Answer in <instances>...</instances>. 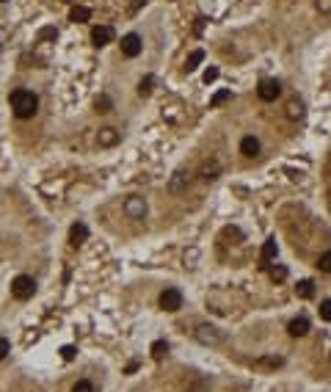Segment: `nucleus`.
<instances>
[{
	"label": "nucleus",
	"mask_w": 331,
	"mask_h": 392,
	"mask_svg": "<svg viewBox=\"0 0 331 392\" xmlns=\"http://www.w3.org/2000/svg\"><path fill=\"white\" fill-rule=\"evenodd\" d=\"M320 318H323V321H331V298L320 301Z\"/></svg>",
	"instance_id": "obj_25"
},
{
	"label": "nucleus",
	"mask_w": 331,
	"mask_h": 392,
	"mask_svg": "<svg viewBox=\"0 0 331 392\" xmlns=\"http://www.w3.org/2000/svg\"><path fill=\"white\" fill-rule=\"evenodd\" d=\"M113 39H116V31H113L111 25H97V28L91 31V44L94 47H105V44H111Z\"/></svg>",
	"instance_id": "obj_5"
},
{
	"label": "nucleus",
	"mask_w": 331,
	"mask_h": 392,
	"mask_svg": "<svg viewBox=\"0 0 331 392\" xmlns=\"http://www.w3.org/2000/svg\"><path fill=\"white\" fill-rule=\"evenodd\" d=\"M0 3H6V0H0Z\"/></svg>",
	"instance_id": "obj_35"
},
{
	"label": "nucleus",
	"mask_w": 331,
	"mask_h": 392,
	"mask_svg": "<svg viewBox=\"0 0 331 392\" xmlns=\"http://www.w3.org/2000/svg\"><path fill=\"white\" fill-rule=\"evenodd\" d=\"M188 182H190V177L185 174V171H177V177L171 180V191H174V194H182V191L188 188Z\"/></svg>",
	"instance_id": "obj_15"
},
{
	"label": "nucleus",
	"mask_w": 331,
	"mask_h": 392,
	"mask_svg": "<svg viewBox=\"0 0 331 392\" xmlns=\"http://www.w3.org/2000/svg\"><path fill=\"white\" fill-rule=\"evenodd\" d=\"M94 105H97V111H99V113H108V111L113 108V102H111V97H108V94H99Z\"/></svg>",
	"instance_id": "obj_21"
},
{
	"label": "nucleus",
	"mask_w": 331,
	"mask_h": 392,
	"mask_svg": "<svg viewBox=\"0 0 331 392\" xmlns=\"http://www.w3.org/2000/svg\"><path fill=\"white\" fill-rule=\"evenodd\" d=\"M296 295H298V298H312V295H315V285H312L309 279L298 282V285H296Z\"/></svg>",
	"instance_id": "obj_16"
},
{
	"label": "nucleus",
	"mask_w": 331,
	"mask_h": 392,
	"mask_svg": "<svg viewBox=\"0 0 331 392\" xmlns=\"http://www.w3.org/2000/svg\"><path fill=\"white\" fill-rule=\"evenodd\" d=\"M284 113H287V119H301V116H303V102H301V99H290L287 111H284Z\"/></svg>",
	"instance_id": "obj_14"
},
{
	"label": "nucleus",
	"mask_w": 331,
	"mask_h": 392,
	"mask_svg": "<svg viewBox=\"0 0 331 392\" xmlns=\"http://www.w3.org/2000/svg\"><path fill=\"white\" fill-rule=\"evenodd\" d=\"M97 144L99 147H116V144H119V130H116V127H99Z\"/></svg>",
	"instance_id": "obj_8"
},
{
	"label": "nucleus",
	"mask_w": 331,
	"mask_h": 392,
	"mask_svg": "<svg viewBox=\"0 0 331 392\" xmlns=\"http://www.w3.org/2000/svg\"><path fill=\"white\" fill-rule=\"evenodd\" d=\"M152 86H155V77H152V75L141 77V83H138V94H141V97H149V94H152Z\"/></svg>",
	"instance_id": "obj_20"
},
{
	"label": "nucleus",
	"mask_w": 331,
	"mask_h": 392,
	"mask_svg": "<svg viewBox=\"0 0 331 392\" xmlns=\"http://www.w3.org/2000/svg\"><path fill=\"white\" fill-rule=\"evenodd\" d=\"M11 351V345H8L6 337H0V359H6V354Z\"/></svg>",
	"instance_id": "obj_32"
},
{
	"label": "nucleus",
	"mask_w": 331,
	"mask_h": 392,
	"mask_svg": "<svg viewBox=\"0 0 331 392\" xmlns=\"http://www.w3.org/2000/svg\"><path fill=\"white\" fill-rule=\"evenodd\" d=\"M141 6H144V0H135L133 6H130V14H135V11H138V8H141Z\"/></svg>",
	"instance_id": "obj_34"
},
{
	"label": "nucleus",
	"mask_w": 331,
	"mask_h": 392,
	"mask_svg": "<svg viewBox=\"0 0 331 392\" xmlns=\"http://www.w3.org/2000/svg\"><path fill=\"white\" fill-rule=\"evenodd\" d=\"M271 276H273V279H284V276H287V268H273V271H271Z\"/></svg>",
	"instance_id": "obj_33"
},
{
	"label": "nucleus",
	"mask_w": 331,
	"mask_h": 392,
	"mask_svg": "<svg viewBox=\"0 0 331 392\" xmlns=\"http://www.w3.org/2000/svg\"><path fill=\"white\" fill-rule=\"evenodd\" d=\"M229 99H232V91H229V89H221V91H215V94H212L210 108H221L224 102H229Z\"/></svg>",
	"instance_id": "obj_18"
},
{
	"label": "nucleus",
	"mask_w": 331,
	"mask_h": 392,
	"mask_svg": "<svg viewBox=\"0 0 331 392\" xmlns=\"http://www.w3.org/2000/svg\"><path fill=\"white\" fill-rule=\"evenodd\" d=\"M279 94H282V83H279V80H262V83L257 86V97H260L262 102H273Z\"/></svg>",
	"instance_id": "obj_4"
},
{
	"label": "nucleus",
	"mask_w": 331,
	"mask_h": 392,
	"mask_svg": "<svg viewBox=\"0 0 331 392\" xmlns=\"http://www.w3.org/2000/svg\"><path fill=\"white\" fill-rule=\"evenodd\" d=\"M124 213H127V218H144L147 216V202L141 196H130L124 202Z\"/></svg>",
	"instance_id": "obj_7"
},
{
	"label": "nucleus",
	"mask_w": 331,
	"mask_h": 392,
	"mask_svg": "<svg viewBox=\"0 0 331 392\" xmlns=\"http://www.w3.org/2000/svg\"><path fill=\"white\" fill-rule=\"evenodd\" d=\"M196 337L202 340V343H221L224 337H221V331L215 329V326H199Z\"/></svg>",
	"instance_id": "obj_9"
},
{
	"label": "nucleus",
	"mask_w": 331,
	"mask_h": 392,
	"mask_svg": "<svg viewBox=\"0 0 331 392\" xmlns=\"http://www.w3.org/2000/svg\"><path fill=\"white\" fill-rule=\"evenodd\" d=\"M240 152L246 155V158H257L260 155V141L254 138V135H246V138L240 141Z\"/></svg>",
	"instance_id": "obj_11"
},
{
	"label": "nucleus",
	"mask_w": 331,
	"mask_h": 392,
	"mask_svg": "<svg viewBox=\"0 0 331 392\" xmlns=\"http://www.w3.org/2000/svg\"><path fill=\"white\" fill-rule=\"evenodd\" d=\"M315 6L320 14H331V0H315Z\"/></svg>",
	"instance_id": "obj_28"
},
{
	"label": "nucleus",
	"mask_w": 331,
	"mask_h": 392,
	"mask_svg": "<svg viewBox=\"0 0 331 392\" xmlns=\"http://www.w3.org/2000/svg\"><path fill=\"white\" fill-rule=\"evenodd\" d=\"M72 392H94V387H91V381H78L72 387Z\"/></svg>",
	"instance_id": "obj_29"
},
{
	"label": "nucleus",
	"mask_w": 331,
	"mask_h": 392,
	"mask_svg": "<svg viewBox=\"0 0 331 392\" xmlns=\"http://www.w3.org/2000/svg\"><path fill=\"white\" fill-rule=\"evenodd\" d=\"M89 17H91V8H86V6H72V11H69L72 22H89Z\"/></svg>",
	"instance_id": "obj_13"
},
{
	"label": "nucleus",
	"mask_w": 331,
	"mask_h": 392,
	"mask_svg": "<svg viewBox=\"0 0 331 392\" xmlns=\"http://www.w3.org/2000/svg\"><path fill=\"white\" fill-rule=\"evenodd\" d=\"M218 171H221L218 163H207V166L202 168V177H205V180H215V177H218Z\"/></svg>",
	"instance_id": "obj_22"
},
{
	"label": "nucleus",
	"mask_w": 331,
	"mask_h": 392,
	"mask_svg": "<svg viewBox=\"0 0 331 392\" xmlns=\"http://www.w3.org/2000/svg\"><path fill=\"white\" fill-rule=\"evenodd\" d=\"M182 307V293L177 290V287H166L160 293V309L166 312H177V309Z\"/></svg>",
	"instance_id": "obj_3"
},
{
	"label": "nucleus",
	"mask_w": 331,
	"mask_h": 392,
	"mask_svg": "<svg viewBox=\"0 0 331 392\" xmlns=\"http://www.w3.org/2000/svg\"><path fill=\"white\" fill-rule=\"evenodd\" d=\"M317 268H320L323 273H331V252L320 254V260H317Z\"/></svg>",
	"instance_id": "obj_24"
},
{
	"label": "nucleus",
	"mask_w": 331,
	"mask_h": 392,
	"mask_svg": "<svg viewBox=\"0 0 331 392\" xmlns=\"http://www.w3.org/2000/svg\"><path fill=\"white\" fill-rule=\"evenodd\" d=\"M202 61H205V50H193L188 56V61H185V72H193Z\"/></svg>",
	"instance_id": "obj_17"
},
{
	"label": "nucleus",
	"mask_w": 331,
	"mask_h": 392,
	"mask_svg": "<svg viewBox=\"0 0 331 392\" xmlns=\"http://www.w3.org/2000/svg\"><path fill=\"white\" fill-rule=\"evenodd\" d=\"M212 80H218V66H210L205 72V83H212Z\"/></svg>",
	"instance_id": "obj_31"
},
{
	"label": "nucleus",
	"mask_w": 331,
	"mask_h": 392,
	"mask_svg": "<svg viewBox=\"0 0 331 392\" xmlns=\"http://www.w3.org/2000/svg\"><path fill=\"white\" fill-rule=\"evenodd\" d=\"M61 357L66 359V362H72V359H75V345H63V348H61Z\"/></svg>",
	"instance_id": "obj_30"
},
{
	"label": "nucleus",
	"mask_w": 331,
	"mask_h": 392,
	"mask_svg": "<svg viewBox=\"0 0 331 392\" xmlns=\"http://www.w3.org/2000/svg\"><path fill=\"white\" fill-rule=\"evenodd\" d=\"M141 47H144V42H141V36H138V33L121 36V53H124L127 58H135L138 53H141Z\"/></svg>",
	"instance_id": "obj_6"
},
{
	"label": "nucleus",
	"mask_w": 331,
	"mask_h": 392,
	"mask_svg": "<svg viewBox=\"0 0 331 392\" xmlns=\"http://www.w3.org/2000/svg\"><path fill=\"white\" fill-rule=\"evenodd\" d=\"M56 36H58L56 28H42V31H39V39H42V42H47V39H56Z\"/></svg>",
	"instance_id": "obj_27"
},
{
	"label": "nucleus",
	"mask_w": 331,
	"mask_h": 392,
	"mask_svg": "<svg viewBox=\"0 0 331 392\" xmlns=\"http://www.w3.org/2000/svg\"><path fill=\"white\" fill-rule=\"evenodd\" d=\"M279 364H282V359L279 357H271V359H260V362H257V367H279Z\"/></svg>",
	"instance_id": "obj_26"
},
{
	"label": "nucleus",
	"mask_w": 331,
	"mask_h": 392,
	"mask_svg": "<svg viewBox=\"0 0 331 392\" xmlns=\"http://www.w3.org/2000/svg\"><path fill=\"white\" fill-rule=\"evenodd\" d=\"M287 331L293 337H303L309 331V321H306V318H293V321L287 323Z\"/></svg>",
	"instance_id": "obj_12"
},
{
	"label": "nucleus",
	"mask_w": 331,
	"mask_h": 392,
	"mask_svg": "<svg viewBox=\"0 0 331 392\" xmlns=\"http://www.w3.org/2000/svg\"><path fill=\"white\" fill-rule=\"evenodd\" d=\"M86 238H89V227H86V224H72V229H69V243H72V246H83Z\"/></svg>",
	"instance_id": "obj_10"
},
{
	"label": "nucleus",
	"mask_w": 331,
	"mask_h": 392,
	"mask_svg": "<svg viewBox=\"0 0 331 392\" xmlns=\"http://www.w3.org/2000/svg\"><path fill=\"white\" fill-rule=\"evenodd\" d=\"M8 102H11V111H14L17 119H30L39 111V97L28 89H14L11 97H8Z\"/></svg>",
	"instance_id": "obj_1"
},
{
	"label": "nucleus",
	"mask_w": 331,
	"mask_h": 392,
	"mask_svg": "<svg viewBox=\"0 0 331 392\" xmlns=\"http://www.w3.org/2000/svg\"><path fill=\"white\" fill-rule=\"evenodd\" d=\"M33 293H36V282H33V276H17L14 282H11V295L14 298H20V301H28V298H33Z\"/></svg>",
	"instance_id": "obj_2"
},
{
	"label": "nucleus",
	"mask_w": 331,
	"mask_h": 392,
	"mask_svg": "<svg viewBox=\"0 0 331 392\" xmlns=\"http://www.w3.org/2000/svg\"><path fill=\"white\" fill-rule=\"evenodd\" d=\"M166 351H169V345L163 343V340L152 343V357H155V359H163V357H166Z\"/></svg>",
	"instance_id": "obj_23"
},
{
	"label": "nucleus",
	"mask_w": 331,
	"mask_h": 392,
	"mask_svg": "<svg viewBox=\"0 0 331 392\" xmlns=\"http://www.w3.org/2000/svg\"><path fill=\"white\" fill-rule=\"evenodd\" d=\"M276 254H279V246H276V240H265V246H262V260H265V262H271Z\"/></svg>",
	"instance_id": "obj_19"
}]
</instances>
